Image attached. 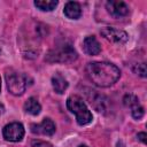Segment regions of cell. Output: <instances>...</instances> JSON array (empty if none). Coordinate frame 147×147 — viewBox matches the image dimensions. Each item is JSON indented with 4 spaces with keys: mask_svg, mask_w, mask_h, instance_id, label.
I'll return each instance as SVG.
<instances>
[{
    "mask_svg": "<svg viewBox=\"0 0 147 147\" xmlns=\"http://www.w3.org/2000/svg\"><path fill=\"white\" fill-rule=\"evenodd\" d=\"M34 6L42 10V11H51L53 9H55V7L57 6V1L56 0H37L33 2Z\"/></svg>",
    "mask_w": 147,
    "mask_h": 147,
    "instance_id": "cell-14",
    "label": "cell"
},
{
    "mask_svg": "<svg viewBox=\"0 0 147 147\" xmlns=\"http://www.w3.org/2000/svg\"><path fill=\"white\" fill-rule=\"evenodd\" d=\"M52 85H53V88L56 93L59 94H62L64 93V91L68 88V82L67 79L59 72H56L53 77H52Z\"/></svg>",
    "mask_w": 147,
    "mask_h": 147,
    "instance_id": "cell-12",
    "label": "cell"
},
{
    "mask_svg": "<svg viewBox=\"0 0 147 147\" xmlns=\"http://www.w3.org/2000/svg\"><path fill=\"white\" fill-rule=\"evenodd\" d=\"M67 108L76 115L78 125H86L93 119L92 113L88 110L84 100L78 95H70L67 99Z\"/></svg>",
    "mask_w": 147,
    "mask_h": 147,
    "instance_id": "cell-2",
    "label": "cell"
},
{
    "mask_svg": "<svg viewBox=\"0 0 147 147\" xmlns=\"http://www.w3.org/2000/svg\"><path fill=\"white\" fill-rule=\"evenodd\" d=\"M64 15L70 20H77L82 16V7L76 1H69L64 6Z\"/></svg>",
    "mask_w": 147,
    "mask_h": 147,
    "instance_id": "cell-11",
    "label": "cell"
},
{
    "mask_svg": "<svg viewBox=\"0 0 147 147\" xmlns=\"http://www.w3.org/2000/svg\"><path fill=\"white\" fill-rule=\"evenodd\" d=\"M124 105L126 106V107H133L134 105H138L139 103V100H138V98L136 96V95H133V94H126L125 96H124Z\"/></svg>",
    "mask_w": 147,
    "mask_h": 147,
    "instance_id": "cell-17",
    "label": "cell"
},
{
    "mask_svg": "<svg viewBox=\"0 0 147 147\" xmlns=\"http://www.w3.org/2000/svg\"><path fill=\"white\" fill-rule=\"evenodd\" d=\"M3 138L11 142L21 141L24 137V126L18 122H13L7 124L2 130Z\"/></svg>",
    "mask_w": 147,
    "mask_h": 147,
    "instance_id": "cell-5",
    "label": "cell"
},
{
    "mask_svg": "<svg viewBox=\"0 0 147 147\" xmlns=\"http://www.w3.org/2000/svg\"><path fill=\"white\" fill-rule=\"evenodd\" d=\"M78 54L75 48L69 44H62L51 49L46 55L47 62H61V63H70L77 59Z\"/></svg>",
    "mask_w": 147,
    "mask_h": 147,
    "instance_id": "cell-3",
    "label": "cell"
},
{
    "mask_svg": "<svg viewBox=\"0 0 147 147\" xmlns=\"http://www.w3.org/2000/svg\"><path fill=\"white\" fill-rule=\"evenodd\" d=\"M24 110H25L28 114L36 116V115H38V114L40 113L41 106H40L39 101H38L36 98L31 96V98H29V99L24 102Z\"/></svg>",
    "mask_w": 147,
    "mask_h": 147,
    "instance_id": "cell-13",
    "label": "cell"
},
{
    "mask_svg": "<svg viewBox=\"0 0 147 147\" xmlns=\"http://www.w3.org/2000/svg\"><path fill=\"white\" fill-rule=\"evenodd\" d=\"M146 133L145 132H140V133H138V139L141 141V142H144V144H146Z\"/></svg>",
    "mask_w": 147,
    "mask_h": 147,
    "instance_id": "cell-19",
    "label": "cell"
},
{
    "mask_svg": "<svg viewBox=\"0 0 147 147\" xmlns=\"http://www.w3.org/2000/svg\"><path fill=\"white\" fill-rule=\"evenodd\" d=\"M86 99L88 100L90 105L98 111H105L107 109V98L100 93H98L94 90H87V92H85Z\"/></svg>",
    "mask_w": 147,
    "mask_h": 147,
    "instance_id": "cell-7",
    "label": "cell"
},
{
    "mask_svg": "<svg viewBox=\"0 0 147 147\" xmlns=\"http://www.w3.org/2000/svg\"><path fill=\"white\" fill-rule=\"evenodd\" d=\"M132 70L141 76V77H146V74H147V69H146V63L145 62H141V63H136L133 67H132Z\"/></svg>",
    "mask_w": 147,
    "mask_h": 147,
    "instance_id": "cell-16",
    "label": "cell"
},
{
    "mask_svg": "<svg viewBox=\"0 0 147 147\" xmlns=\"http://www.w3.org/2000/svg\"><path fill=\"white\" fill-rule=\"evenodd\" d=\"M0 90H1V78H0Z\"/></svg>",
    "mask_w": 147,
    "mask_h": 147,
    "instance_id": "cell-21",
    "label": "cell"
},
{
    "mask_svg": "<svg viewBox=\"0 0 147 147\" xmlns=\"http://www.w3.org/2000/svg\"><path fill=\"white\" fill-rule=\"evenodd\" d=\"M100 33L105 39H107L114 44L123 45L129 40V36L125 31L119 30V29H115V28H110V26L103 28L100 31Z\"/></svg>",
    "mask_w": 147,
    "mask_h": 147,
    "instance_id": "cell-6",
    "label": "cell"
},
{
    "mask_svg": "<svg viewBox=\"0 0 147 147\" xmlns=\"http://www.w3.org/2000/svg\"><path fill=\"white\" fill-rule=\"evenodd\" d=\"M31 146L32 147H53V145H51L47 141H42V140H33Z\"/></svg>",
    "mask_w": 147,
    "mask_h": 147,
    "instance_id": "cell-18",
    "label": "cell"
},
{
    "mask_svg": "<svg viewBox=\"0 0 147 147\" xmlns=\"http://www.w3.org/2000/svg\"><path fill=\"white\" fill-rule=\"evenodd\" d=\"M79 147H88V146H86V145H80Z\"/></svg>",
    "mask_w": 147,
    "mask_h": 147,
    "instance_id": "cell-20",
    "label": "cell"
},
{
    "mask_svg": "<svg viewBox=\"0 0 147 147\" xmlns=\"http://www.w3.org/2000/svg\"><path fill=\"white\" fill-rule=\"evenodd\" d=\"M84 52L88 55H98L101 52V46L94 36H87L83 41Z\"/></svg>",
    "mask_w": 147,
    "mask_h": 147,
    "instance_id": "cell-10",
    "label": "cell"
},
{
    "mask_svg": "<svg viewBox=\"0 0 147 147\" xmlns=\"http://www.w3.org/2000/svg\"><path fill=\"white\" fill-rule=\"evenodd\" d=\"M106 8H107V11L115 18L126 16L129 14V10H130L129 6L124 1H116V0L107 1Z\"/></svg>",
    "mask_w": 147,
    "mask_h": 147,
    "instance_id": "cell-9",
    "label": "cell"
},
{
    "mask_svg": "<svg viewBox=\"0 0 147 147\" xmlns=\"http://www.w3.org/2000/svg\"><path fill=\"white\" fill-rule=\"evenodd\" d=\"M6 84L8 91L13 95H22L26 90V76L20 74L15 70H7L6 72Z\"/></svg>",
    "mask_w": 147,
    "mask_h": 147,
    "instance_id": "cell-4",
    "label": "cell"
},
{
    "mask_svg": "<svg viewBox=\"0 0 147 147\" xmlns=\"http://www.w3.org/2000/svg\"><path fill=\"white\" fill-rule=\"evenodd\" d=\"M86 74L90 80L99 87L114 85L121 77V70L109 62H92L86 65Z\"/></svg>",
    "mask_w": 147,
    "mask_h": 147,
    "instance_id": "cell-1",
    "label": "cell"
},
{
    "mask_svg": "<svg viewBox=\"0 0 147 147\" xmlns=\"http://www.w3.org/2000/svg\"><path fill=\"white\" fill-rule=\"evenodd\" d=\"M131 114H132L133 118L140 119L145 114V109L142 106H140V103H138V105H134L133 107H131Z\"/></svg>",
    "mask_w": 147,
    "mask_h": 147,
    "instance_id": "cell-15",
    "label": "cell"
},
{
    "mask_svg": "<svg viewBox=\"0 0 147 147\" xmlns=\"http://www.w3.org/2000/svg\"><path fill=\"white\" fill-rule=\"evenodd\" d=\"M30 130L34 134H41V136H53L55 133V124L51 118H44L41 123L38 124H31Z\"/></svg>",
    "mask_w": 147,
    "mask_h": 147,
    "instance_id": "cell-8",
    "label": "cell"
}]
</instances>
